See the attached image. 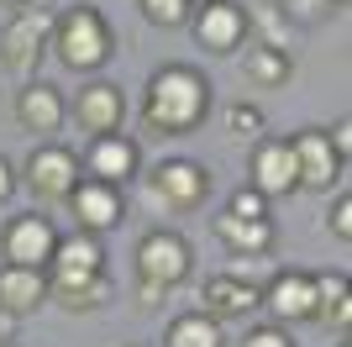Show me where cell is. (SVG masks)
<instances>
[{"label": "cell", "mask_w": 352, "mask_h": 347, "mask_svg": "<svg viewBox=\"0 0 352 347\" xmlns=\"http://www.w3.org/2000/svg\"><path fill=\"white\" fill-rule=\"evenodd\" d=\"M210 79L195 63H163L142 90V132L147 137H190L210 116Z\"/></svg>", "instance_id": "6da1fadb"}, {"label": "cell", "mask_w": 352, "mask_h": 347, "mask_svg": "<svg viewBox=\"0 0 352 347\" xmlns=\"http://www.w3.org/2000/svg\"><path fill=\"white\" fill-rule=\"evenodd\" d=\"M47 53L58 58L69 74H100L111 63V53H116L111 21L95 6H69V11L53 16V48Z\"/></svg>", "instance_id": "7a4b0ae2"}, {"label": "cell", "mask_w": 352, "mask_h": 347, "mask_svg": "<svg viewBox=\"0 0 352 347\" xmlns=\"http://www.w3.org/2000/svg\"><path fill=\"white\" fill-rule=\"evenodd\" d=\"M53 48V11L47 6H21L0 27V69L16 79H37V63Z\"/></svg>", "instance_id": "3957f363"}, {"label": "cell", "mask_w": 352, "mask_h": 347, "mask_svg": "<svg viewBox=\"0 0 352 347\" xmlns=\"http://www.w3.org/2000/svg\"><path fill=\"white\" fill-rule=\"evenodd\" d=\"M16 179L27 185V195H32L37 205H63L85 174H79V153H74V147H63V143H37L27 158H21Z\"/></svg>", "instance_id": "277c9868"}, {"label": "cell", "mask_w": 352, "mask_h": 347, "mask_svg": "<svg viewBox=\"0 0 352 347\" xmlns=\"http://www.w3.org/2000/svg\"><path fill=\"white\" fill-rule=\"evenodd\" d=\"M210 189H216V179H210L206 163L195 158H163L158 169L147 174V195L163 205V211H200V205L210 200Z\"/></svg>", "instance_id": "5b68a950"}, {"label": "cell", "mask_w": 352, "mask_h": 347, "mask_svg": "<svg viewBox=\"0 0 352 347\" xmlns=\"http://www.w3.org/2000/svg\"><path fill=\"white\" fill-rule=\"evenodd\" d=\"M132 269H137V279H147V284L179 289L184 279L195 274V247L184 242L179 231L158 227V231H147L142 242H137V253H132Z\"/></svg>", "instance_id": "8992f818"}, {"label": "cell", "mask_w": 352, "mask_h": 347, "mask_svg": "<svg viewBox=\"0 0 352 347\" xmlns=\"http://www.w3.org/2000/svg\"><path fill=\"white\" fill-rule=\"evenodd\" d=\"M53 247H58V227L43 211H27V216H11L0 231V258L21 263V269H47L53 263Z\"/></svg>", "instance_id": "52a82bcc"}, {"label": "cell", "mask_w": 352, "mask_h": 347, "mask_svg": "<svg viewBox=\"0 0 352 347\" xmlns=\"http://www.w3.org/2000/svg\"><path fill=\"white\" fill-rule=\"evenodd\" d=\"M85 179H100V185H132L142 174V147L126 137V132H105V137H89L85 158H79Z\"/></svg>", "instance_id": "ba28073f"}, {"label": "cell", "mask_w": 352, "mask_h": 347, "mask_svg": "<svg viewBox=\"0 0 352 347\" xmlns=\"http://www.w3.org/2000/svg\"><path fill=\"white\" fill-rule=\"evenodd\" d=\"M190 32H195V43L206 48V53H236V48L248 43V11L236 6V0H206V6H195L190 16Z\"/></svg>", "instance_id": "9c48e42d"}, {"label": "cell", "mask_w": 352, "mask_h": 347, "mask_svg": "<svg viewBox=\"0 0 352 347\" xmlns=\"http://www.w3.org/2000/svg\"><path fill=\"white\" fill-rule=\"evenodd\" d=\"M63 205L74 211V231H89V237H105L111 227L126 221V195L116 185H100V179H79Z\"/></svg>", "instance_id": "30bf717a"}, {"label": "cell", "mask_w": 352, "mask_h": 347, "mask_svg": "<svg viewBox=\"0 0 352 347\" xmlns=\"http://www.w3.org/2000/svg\"><path fill=\"white\" fill-rule=\"evenodd\" d=\"M200 311L216 326L226 321H248L252 311H263V284H252L248 274H210L200 284Z\"/></svg>", "instance_id": "8fae6325"}, {"label": "cell", "mask_w": 352, "mask_h": 347, "mask_svg": "<svg viewBox=\"0 0 352 347\" xmlns=\"http://www.w3.org/2000/svg\"><path fill=\"white\" fill-rule=\"evenodd\" d=\"M69 116L79 121V132H89V137L121 132V121H126V95H121V85H111V79H85L79 95L69 101Z\"/></svg>", "instance_id": "7c38bea8"}, {"label": "cell", "mask_w": 352, "mask_h": 347, "mask_svg": "<svg viewBox=\"0 0 352 347\" xmlns=\"http://www.w3.org/2000/svg\"><path fill=\"white\" fill-rule=\"evenodd\" d=\"M289 153H294V174H300V189H331L342 185V169L347 163L331 153V143H326L321 127H305L289 137Z\"/></svg>", "instance_id": "4fadbf2b"}, {"label": "cell", "mask_w": 352, "mask_h": 347, "mask_svg": "<svg viewBox=\"0 0 352 347\" xmlns=\"http://www.w3.org/2000/svg\"><path fill=\"white\" fill-rule=\"evenodd\" d=\"M248 185L263 195V200H274V195H289V189H300V174H294V153H289V137H258L252 143V163H248Z\"/></svg>", "instance_id": "5bb4252c"}, {"label": "cell", "mask_w": 352, "mask_h": 347, "mask_svg": "<svg viewBox=\"0 0 352 347\" xmlns=\"http://www.w3.org/2000/svg\"><path fill=\"white\" fill-rule=\"evenodd\" d=\"M263 311L279 321V326L310 321V311H316V274H305V269H279V274L263 284Z\"/></svg>", "instance_id": "9a60e30c"}, {"label": "cell", "mask_w": 352, "mask_h": 347, "mask_svg": "<svg viewBox=\"0 0 352 347\" xmlns=\"http://www.w3.org/2000/svg\"><path fill=\"white\" fill-rule=\"evenodd\" d=\"M16 121L27 132H37V137H53V132L69 121V101H63L58 85H47V79H21V90H16Z\"/></svg>", "instance_id": "2e32d148"}, {"label": "cell", "mask_w": 352, "mask_h": 347, "mask_svg": "<svg viewBox=\"0 0 352 347\" xmlns=\"http://www.w3.org/2000/svg\"><path fill=\"white\" fill-rule=\"evenodd\" d=\"M47 305V269H21V263H6L0 269V316H37Z\"/></svg>", "instance_id": "e0dca14e"}, {"label": "cell", "mask_w": 352, "mask_h": 347, "mask_svg": "<svg viewBox=\"0 0 352 347\" xmlns=\"http://www.w3.org/2000/svg\"><path fill=\"white\" fill-rule=\"evenodd\" d=\"M116 295L111 274H47V305H63V311H100L105 300Z\"/></svg>", "instance_id": "ac0fdd59"}, {"label": "cell", "mask_w": 352, "mask_h": 347, "mask_svg": "<svg viewBox=\"0 0 352 347\" xmlns=\"http://www.w3.org/2000/svg\"><path fill=\"white\" fill-rule=\"evenodd\" d=\"M210 231H216L221 242L232 247L236 258H263V253H274V242H279V231H274V221H268V216L248 221V216H232V211H221V216L210 221Z\"/></svg>", "instance_id": "d6986e66"}, {"label": "cell", "mask_w": 352, "mask_h": 347, "mask_svg": "<svg viewBox=\"0 0 352 347\" xmlns=\"http://www.w3.org/2000/svg\"><path fill=\"white\" fill-rule=\"evenodd\" d=\"M316 326H326L331 337L352 332V284L347 274H316V311H310Z\"/></svg>", "instance_id": "ffe728a7"}, {"label": "cell", "mask_w": 352, "mask_h": 347, "mask_svg": "<svg viewBox=\"0 0 352 347\" xmlns=\"http://www.w3.org/2000/svg\"><path fill=\"white\" fill-rule=\"evenodd\" d=\"M100 269H105V247H100V237H89V231L58 237L53 263H47V274H100Z\"/></svg>", "instance_id": "44dd1931"}, {"label": "cell", "mask_w": 352, "mask_h": 347, "mask_svg": "<svg viewBox=\"0 0 352 347\" xmlns=\"http://www.w3.org/2000/svg\"><path fill=\"white\" fill-rule=\"evenodd\" d=\"M242 74H248V85H258V90H284L294 79V58H289V48L252 43L248 58H242Z\"/></svg>", "instance_id": "7402d4cb"}, {"label": "cell", "mask_w": 352, "mask_h": 347, "mask_svg": "<svg viewBox=\"0 0 352 347\" xmlns=\"http://www.w3.org/2000/svg\"><path fill=\"white\" fill-rule=\"evenodd\" d=\"M163 347H226V337L206 311H184L163 326Z\"/></svg>", "instance_id": "603a6c76"}, {"label": "cell", "mask_w": 352, "mask_h": 347, "mask_svg": "<svg viewBox=\"0 0 352 347\" xmlns=\"http://www.w3.org/2000/svg\"><path fill=\"white\" fill-rule=\"evenodd\" d=\"M137 11H142L147 27H158V32H179V27H190L195 0H137Z\"/></svg>", "instance_id": "cb8c5ba5"}, {"label": "cell", "mask_w": 352, "mask_h": 347, "mask_svg": "<svg viewBox=\"0 0 352 347\" xmlns=\"http://www.w3.org/2000/svg\"><path fill=\"white\" fill-rule=\"evenodd\" d=\"M226 132H232L236 143H258V137H263V111L248 105V101L226 105Z\"/></svg>", "instance_id": "d4e9b609"}, {"label": "cell", "mask_w": 352, "mask_h": 347, "mask_svg": "<svg viewBox=\"0 0 352 347\" xmlns=\"http://www.w3.org/2000/svg\"><path fill=\"white\" fill-rule=\"evenodd\" d=\"M236 347H294L289 326H279V321H268V326H248V337Z\"/></svg>", "instance_id": "484cf974"}, {"label": "cell", "mask_w": 352, "mask_h": 347, "mask_svg": "<svg viewBox=\"0 0 352 347\" xmlns=\"http://www.w3.org/2000/svg\"><path fill=\"white\" fill-rule=\"evenodd\" d=\"M226 211H232V216H248V221H258V216H268V200H263V195H258L252 185H242V189L232 195V205H226Z\"/></svg>", "instance_id": "4316f807"}, {"label": "cell", "mask_w": 352, "mask_h": 347, "mask_svg": "<svg viewBox=\"0 0 352 347\" xmlns=\"http://www.w3.org/2000/svg\"><path fill=\"white\" fill-rule=\"evenodd\" d=\"M326 227H331V237H337V242H352V195H347V189L337 195V205H331Z\"/></svg>", "instance_id": "83f0119b"}, {"label": "cell", "mask_w": 352, "mask_h": 347, "mask_svg": "<svg viewBox=\"0 0 352 347\" xmlns=\"http://www.w3.org/2000/svg\"><path fill=\"white\" fill-rule=\"evenodd\" d=\"M326 143H331V153H337L342 163L352 158V116H337V127L326 132Z\"/></svg>", "instance_id": "f1b7e54d"}, {"label": "cell", "mask_w": 352, "mask_h": 347, "mask_svg": "<svg viewBox=\"0 0 352 347\" xmlns=\"http://www.w3.org/2000/svg\"><path fill=\"white\" fill-rule=\"evenodd\" d=\"M163 300H168V289H163V284H147V279H137V305H142V311H158Z\"/></svg>", "instance_id": "f546056e"}, {"label": "cell", "mask_w": 352, "mask_h": 347, "mask_svg": "<svg viewBox=\"0 0 352 347\" xmlns=\"http://www.w3.org/2000/svg\"><path fill=\"white\" fill-rule=\"evenodd\" d=\"M16 185H21V179H16V163H11V158H0V205L16 195Z\"/></svg>", "instance_id": "4dcf8cb0"}, {"label": "cell", "mask_w": 352, "mask_h": 347, "mask_svg": "<svg viewBox=\"0 0 352 347\" xmlns=\"http://www.w3.org/2000/svg\"><path fill=\"white\" fill-rule=\"evenodd\" d=\"M0 6H11V11H21V6H32V0H0Z\"/></svg>", "instance_id": "1f68e13d"}, {"label": "cell", "mask_w": 352, "mask_h": 347, "mask_svg": "<svg viewBox=\"0 0 352 347\" xmlns=\"http://www.w3.org/2000/svg\"><path fill=\"white\" fill-rule=\"evenodd\" d=\"M279 6H284V16H289V11H294V6H305V0H279Z\"/></svg>", "instance_id": "d6a6232c"}, {"label": "cell", "mask_w": 352, "mask_h": 347, "mask_svg": "<svg viewBox=\"0 0 352 347\" xmlns=\"http://www.w3.org/2000/svg\"><path fill=\"white\" fill-rule=\"evenodd\" d=\"M326 6H331V11H342V6H347V0H326Z\"/></svg>", "instance_id": "836d02e7"}, {"label": "cell", "mask_w": 352, "mask_h": 347, "mask_svg": "<svg viewBox=\"0 0 352 347\" xmlns=\"http://www.w3.org/2000/svg\"><path fill=\"white\" fill-rule=\"evenodd\" d=\"M337 347H352V342H347V337H342V342H337Z\"/></svg>", "instance_id": "e575fe53"}, {"label": "cell", "mask_w": 352, "mask_h": 347, "mask_svg": "<svg viewBox=\"0 0 352 347\" xmlns=\"http://www.w3.org/2000/svg\"><path fill=\"white\" fill-rule=\"evenodd\" d=\"M126 347H142V342H126Z\"/></svg>", "instance_id": "d590c367"}, {"label": "cell", "mask_w": 352, "mask_h": 347, "mask_svg": "<svg viewBox=\"0 0 352 347\" xmlns=\"http://www.w3.org/2000/svg\"><path fill=\"white\" fill-rule=\"evenodd\" d=\"M195 6H206V0H195Z\"/></svg>", "instance_id": "8d00e7d4"}, {"label": "cell", "mask_w": 352, "mask_h": 347, "mask_svg": "<svg viewBox=\"0 0 352 347\" xmlns=\"http://www.w3.org/2000/svg\"><path fill=\"white\" fill-rule=\"evenodd\" d=\"M0 347H11V342H0Z\"/></svg>", "instance_id": "74e56055"}]
</instances>
